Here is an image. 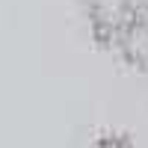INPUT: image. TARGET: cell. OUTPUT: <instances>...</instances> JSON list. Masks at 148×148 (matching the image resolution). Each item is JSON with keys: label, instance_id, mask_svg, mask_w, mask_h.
<instances>
[{"label": "cell", "instance_id": "cell-2", "mask_svg": "<svg viewBox=\"0 0 148 148\" xmlns=\"http://www.w3.org/2000/svg\"><path fill=\"white\" fill-rule=\"evenodd\" d=\"M92 148H130L127 139H121V136H101Z\"/></svg>", "mask_w": 148, "mask_h": 148}, {"label": "cell", "instance_id": "cell-1", "mask_svg": "<svg viewBox=\"0 0 148 148\" xmlns=\"http://www.w3.org/2000/svg\"><path fill=\"white\" fill-rule=\"evenodd\" d=\"M113 45L121 47V53L133 65L148 71V9L145 6H133V3L121 6V18H119Z\"/></svg>", "mask_w": 148, "mask_h": 148}]
</instances>
